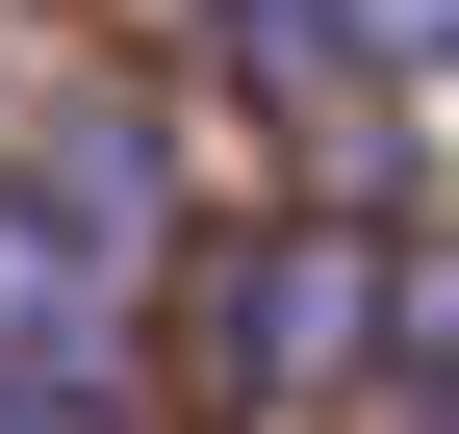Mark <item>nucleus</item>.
<instances>
[{"mask_svg":"<svg viewBox=\"0 0 459 434\" xmlns=\"http://www.w3.org/2000/svg\"><path fill=\"white\" fill-rule=\"evenodd\" d=\"M179 230L153 204V128H51L26 179H0V384H77L102 333H128V256Z\"/></svg>","mask_w":459,"mask_h":434,"instance_id":"nucleus-1","label":"nucleus"},{"mask_svg":"<svg viewBox=\"0 0 459 434\" xmlns=\"http://www.w3.org/2000/svg\"><path fill=\"white\" fill-rule=\"evenodd\" d=\"M358 333H383V256H332V230L230 256V384H307V358H358Z\"/></svg>","mask_w":459,"mask_h":434,"instance_id":"nucleus-2","label":"nucleus"},{"mask_svg":"<svg viewBox=\"0 0 459 434\" xmlns=\"http://www.w3.org/2000/svg\"><path fill=\"white\" fill-rule=\"evenodd\" d=\"M383 358H409V409L459 434V256H383Z\"/></svg>","mask_w":459,"mask_h":434,"instance_id":"nucleus-3","label":"nucleus"},{"mask_svg":"<svg viewBox=\"0 0 459 434\" xmlns=\"http://www.w3.org/2000/svg\"><path fill=\"white\" fill-rule=\"evenodd\" d=\"M0 434H102V409H77V384H0Z\"/></svg>","mask_w":459,"mask_h":434,"instance_id":"nucleus-4","label":"nucleus"}]
</instances>
